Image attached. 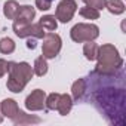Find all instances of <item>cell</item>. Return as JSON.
Wrapping results in <instances>:
<instances>
[{
  "mask_svg": "<svg viewBox=\"0 0 126 126\" xmlns=\"http://www.w3.org/2000/svg\"><path fill=\"white\" fill-rule=\"evenodd\" d=\"M98 82L94 86V102L107 120L113 125H125V86L119 88L107 82V74H98Z\"/></svg>",
  "mask_w": 126,
  "mask_h": 126,
  "instance_id": "1",
  "label": "cell"
},
{
  "mask_svg": "<svg viewBox=\"0 0 126 126\" xmlns=\"http://www.w3.org/2000/svg\"><path fill=\"white\" fill-rule=\"evenodd\" d=\"M6 73H9L6 86L11 92H15V94L22 92L25 85L31 80V77L34 74L28 62H14V61L8 62Z\"/></svg>",
  "mask_w": 126,
  "mask_h": 126,
  "instance_id": "2",
  "label": "cell"
},
{
  "mask_svg": "<svg viewBox=\"0 0 126 126\" xmlns=\"http://www.w3.org/2000/svg\"><path fill=\"white\" fill-rule=\"evenodd\" d=\"M96 59H98V64H96L95 73L98 74H114L123 65V59L119 55V50L113 45H102L98 49Z\"/></svg>",
  "mask_w": 126,
  "mask_h": 126,
  "instance_id": "3",
  "label": "cell"
},
{
  "mask_svg": "<svg viewBox=\"0 0 126 126\" xmlns=\"http://www.w3.org/2000/svg\"><path fill=\"white\" fill-rule=\"evenodd\" d=\"M70 36H71L73 42L83 43V42L95 40L99 36V28L94 24H76L71 28Z\"/></svg>",
  "mask_w": 126,
  "mask_h": 126,
  "instance_id": "4",
  "label": "cell"
},
{
  "mask_svg": "<svg viewBox=\"0 0 126 126\" xmlns=\"http://www.w3.org/2000/svg\"><path fill=\"white\" fill-rule=\"evenodd\" d=\"M61 37L56 33H47L43 37V45H42V53L46 59H52L55 58L59 50H61Z\"/></svg>",
  "mask_w": 126,
  "mask_h": 126,
  "instance_id": "5",
  "label": "cell"
},
{
  "mask_svg": "<svg viewBox=\"0 0 126 126\" xmlns=\"http://www.w3.org/2000/svg\"><path fill=\"white\" fill-rule=\"evenodd\" d=\"M76 11H77V3L74 0H62V2H59V5L56 8L55 18L65 24V22L73 19Z\"/></svg>",
  "mask_w": 126,
  "mask_h": 126,
  "instance_id": "6",
  "label": "cell"
},
{
  "mask_svg": "<svg viewBox=\"0 0 126 126\" xmlns=\"http://www.w3.org/2000/svg\"><path fill=\"white\" fill-rule=\"evenodd\" d=\"M14 31L18 37H34V39H43L46 31L45 28L37 22V24H28V25H24V27H14Z\"/></svg>",
  "mask_w": 126,
  "mask_h": 126,
  "instance_id": "7",
  "label": "cell"
},
{
  "mask_svg": "<svg viewBox=\"0 0 126 126\" xmlns=\"http://www.w3.org/2000/svg\"><path fill=\"white\" fill-rule=\"evenodd\" d=\"M45 101H46V94L45 91L42 89H36L33 91L27 99H25V107L31 111H39V110H43L45 107Z\"/></svg>",
  "mask_w": 126,
  "mask_h": 126,
  "instance_id": "8",
  "label": "cell"
},
{
  "mask_svg": "<svg viewBox=\"0 0 126 126\" xmlns=\"http://www.w3.org/2000/svg\"><path fill=\"white\" fill-rule=\"evenodd\" d=\"M34 15H36L34 8H31V6H28V5L19 6L18 14H16V16H15V19H14V27H24V25L31 24Z\"/></svg>",
  "mask_w": 126,
  "mask_h": 126,
  "instance_id": "9",
  "label": "cell"
},
{
  "mask_svg": "<svg viewBox=\"0 0 126 126\" xmlns=\"http://www.w3.org/2000/svg\"><path fill=\"white\" fill-rule=\"evenodd\" d=\"M0 110H2L3 117H9V119H14L18 114V111H19L18 104L14 99H5V101H2V104H0Z\"/></svg>",
  "mask_w": 126,
  "mask_h": 126,
  "instance_id": "10",
  "label": "cell"
},
{
  "mask_svg": "<svg viewBox=\"0 0 126 126\" xmlns=\"http://www.w3.org/2000/svg\"><path fill=\"white\" fill-rule=\"evenodd\" d=\"M73 108V99L70 95L64 94V95H59V101H58V105H56V111L61 114V116H67Z\"/></svg>",
  "mask_w": 126,
  "mask_h": 126,
  "instance_id": "11",
  "label": "cell"
},
{
  "mask_svg": "<svg viewBox=\"0 0 126 126\" xmlns=\"http://www.w3.org/2000/svg\"><path fill=\"white\" fill-rule=\"evenodd\" d=\"M86 92V80L85 79H79L73 83L71 86V94H73V98L74 99H82L83 95Z\"/></svg>",
  "mask_w": 126,
  "mask_h": 126,
  "instance_id": "12",
  "label": "cell"
},
{
  "mask_svg": "<svg viewBox=\"0 0 126 126\" xmlns=\"http://www.w3.org/2000/svg\"><path fill=\"white\" fill-rule=\"evenodd\" d=\"M12 122L15 125H27V123H39L40 119L36 117V116H30V114H25L24 111H18V114L12 119Z\"/></svg>",
  "mask_w": 126,
  "mask_h": 126,
  "instance_id": "13",
  "label": "cell"
},
{
  "mask_svg": "<svg viewBox=\"0 0 126 126\" xmlns=\"http://www.w3.org/2000/svg\"><path fill=\"white\" fill-rule=\"evenodd\" d=\"M98 49H99V46H98L96 43H94V40H89V42H86V43H85V46H83V53H85L86 59H89V61H94V59H96Z\"/></svg>",
  "mask_w": 126,
  "mask_h": 126,
  "instance_id": "14",
  "label": "cell"
},
{
  "mask_svg": "<svg viewBox=\"0 0 126 126\" xmlns=\"http://www.w3.org/2000/svg\"><path fill=\"white\" fill-rule=\"evenodd\" d=\"M33 73H34L36 76H39V77H42V76H45V74L47 73V62H46V58H45L43 55L39 56V58L34 61Z\"/></svg>",
  "mask_w": 126,
  "mask_h": 126,
  "instance_id": "15",
  "label": "cell"
},
{
  "mask_svg": "<svg viewBox=\"0 0 126 126\" xmlns=\"http://www.w3.org/2000/svg\"><path fill=\"white\" fill-rule=\"evenodd\" d=\"M18 9H19V5L15 2V0H9V2H6L5 6H3L5 16L8 19H15V16L18 14Z\"/></svg>",
  "mask_w": 126,
  "mask_h": 126,
  "instance_id": "16",
  "label": "cell"
},
{
  "mask_svg": "<svg viewBox=\"0 0 126 126\" xmlns=\"http://www.w3.org/2000/svg\"><path fill=\"white\" fill-rule=\"evenodd\" d=\"M39 24L46 30V31H55L56 27H58V22H56V18L53 15H46V16H42Z\"/></svg>",
  "mask_w": 126,
  "mask_h": 126,
  "instance_id": "17",
  "label": "cell"
},
{
  "mask_svg": "<svg viewBox=\"0 0 126 126\" xmlns=\"http://www.w3.org/2000/svg\"><path fill=\"white\" fill-rule=\"evenodd\" d=\"M105 8L114 15H120V14L125 12V3L122 0H107Z\"/></svg>",
  "mask_w": 126,
  "mask_h": 126,
  "instance_id": "18",
  "label": "cell"
},
{
  "mask_svg": "<svg viewBox=\"0 0 126 126\" xmlns=\"http://www.w3.org/2000/svg\"><path fill=\"white\" fill-rule=\"evenodd\" d=\"M14 50H15V43H14L12 39L5 37V39L0 40V52H2V53L9 55V53H12Z\"/></svg>",
  "mask_w": 126,
  "mask_h": 126,
  "instance_id": "19",
  "label": "cell"
},
{
  "mask_svg": "<svg viewBox=\"0 0 126 126\" xmlns=\"http://www.w3.org/2000/svg\"><path fill=\"white\" fill-rule=\"evenodd\" d=\"M79 14H80V16H83V18H86V19H98V18H99V11L91 8V6L82 8V9L79 11Z\"/></svg>",
  "mask_w": 126,
  "mask_h": 126,
  "instance_id": "20",
  "label": "cell"
},
{
  "mask_svg": "<svg viewBox=\"0 0 126 126\" xmlns=\"http://www.w3.org/2000/svg\"><path fill=\"white\" fill-rule=\"evenodd\" d=\"M59 95L61 94H50L49 96H46V101H45V105L49 108V110H56V105H58V101H59Z\"/></svg>",
  "mask_w": 126,
  "mask_h": 126,
  "instance_id": "21",
  "label": "cell"
},
{
  "mask_svg": "<svg viewBox=\"0 0 126 126\" xmlns=\"http://www.w3.org/2000/svg\"><path fill=\"white\" fill-rule=\"evenodd\" d=\"M83 2L86 3V6H91L94 9H104L105 8V3H107V0H83Z\"/></svg>",
  "mask_w": 126,
  "mask_h": 126,
  "instance_id": "22",
  "label": "cell"
},
{
  "mask_svg": "<svg viewBox=\"0 0 126 126\" xmlns=\"http://www.w3.org/2000/svg\"><path fill=\"white\" fill-rule=\"evenodd\" d=\"M50 0H36V6H37V9H40V11H47V9H50Z\"/></svg>",
  "mask_w": 126,
  "mask_h": 126,
  "instance_id": "23",
  "label": "cell"
},
{
  "mask_svg": "<svg viewBox=\"0 0 126 126\" xmlns=\"http://www.w3.org/2000/svg\"><path fill=\"white\" fill-rule=\"evenodd\" d=\"M6 67H8V62L5 59H0V77H3L6 73Z\"/></svg>",
  "mask_w": 126,
  "mask_h": 126,
  "instance_id": "24",
  "label": "cell"
},
{
  "mask_svg": "<svg viewBox=\"0 0 126 126\" xmlns=\"http://www.w3.org/2000/svg\"><path fill=\"white\" fill-rule=\"evenodd\" d=\"M27 47H28V49H34V47H36V40H34V39H28Z\"/></svg>",
  "mask_w": 126,
  "mask_h": 126,
  "instance_id": "25",
  "label": "cell"
},
{
  "mask_svg": "<svg viewBox=\"0 0 126 126\" xmlns=\"http://www.w3.org/2000/svg\"><path fill=\"white\" fill-rule=\"evenodd\" d=\"M3 122V114H2V110H0V123Z\"/></svg>",
  "mask_w": 126,
  "mask_h": 126,
  "instance_id": "26",
  "label": "cell"
},
{
  "mask_svg": "<svg viewBox=\"0 0 126 126\" xmlns=\"http://www.w3.org/2000/svg\"><path fill=\"white\" fill-rule=\"evenodd\" d=\"M50 2H52V0H50Z\"/></svg>",
  "mask_w": 126,
  "mask_h": 126,
  "instance_id": "27",
  "label": "cell"
}]
</instances>
